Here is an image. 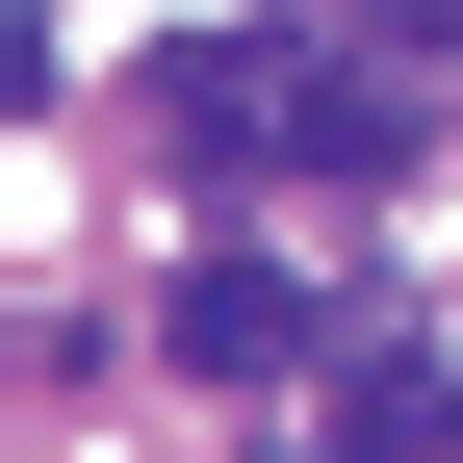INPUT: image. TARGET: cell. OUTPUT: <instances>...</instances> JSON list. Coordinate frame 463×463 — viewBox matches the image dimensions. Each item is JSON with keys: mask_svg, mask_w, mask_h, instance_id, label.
<instances>
[{"mask_svg": "<svg viewBox=\"0 0 463 463\" xmlns=\"http://www.w3.org/2000/svg\"><path fill=\"white\" fill-rule=\"evenodd\" d=\"M335 463H361V438H335Z\"/></svg>", "mask_w": 463, "mask_h": 463, "instance_id": "277c9868", "label": "cell"}, {"mask_svg": "<svg viewBox=\"0 0 463 463\" xmlns=\"http://www.w3.org/2000/svg\"><path fill=\"white\" fill-rule=\"evenodd\" d=\"M361 26H412V52H438V26H463V0H361Z\"/></svg>", "mask_w": 463, "mask_h": 463, "instance_id": "3957f363", "label": "cell"}, {"mask_svg": "<svg viewBox=\"0 0 463 463\" xmlns=\"http://www.w3.org/2000/svg\"><path fill=\"white\" fill-rule=\"evenodd\" d=\"M155 129H181L206 181H232V155H309V52H283V26H258V52H232V26L155 52Z\"/></svg>", "mask_w": 463, "mask_h": 463, "instance_id": "6da1fadb", "label": "cell"}, {"mask_svg": "<svg viewBox=\"0 0 463 463\" xmlns=\"http://www.w3.org/2000/svg\"><path fill=\"white\" fill-rule=\"evenodd\" d=\"M155 335H181V386H283V361H309V283H283V258H181Z\"/></svg>", "mask_w": 463, "mask_h": 463, "instance_id": "7a4b0ae2", "label": "cell"}]
</instances>
